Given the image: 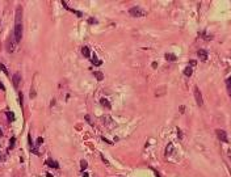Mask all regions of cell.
<instances>
[{"label": "cell", "instance_id": "cell-10", "mask_svg": "<svg viewBox=\"0 0 231 177\" xmlns=\"http://www.w3.org/2000/svg\"><path fill=\"white\" fill-rule=\"evenodd\" d=\"M172 151H173V144H172V143H170V144L167 146L166 154H167V155H170V154H172Z\"/></svg>", "mask_w": 231, "mask_h": 177}, {"label": "cell", "instance_id": "cell-6", "mask_svg": "<svg viewBox=\"0 0 231 177\" xmlns=\"http://www.w3.org/2000/svg\"><path fill=\"white\" fill-rule=\"evenodd\" d=\"M198 55H200V59L202 60V62L207 60V51H206V50L200 49V50H198Z\"/></svg>", "mask_w": 231, "mask_h": 177}, {"label": "cell", "instance_id": "cell-11", "mask_svg": "<svg viewBox=\"0 0 231 177\" xmlns=\"http://www.w3.org/2000/svg\"><path fill=\"white\" fill-rule=\"evenodd\" d=\"M192 74H193V71H192L191 67H187V68L184 70V75H185V76H192Z\"/></svg>", "mask_w": 231, "mask_h": 177}, {"label": "cell", "instance_id": "cell-17", "mask_svg": "<svg viewBox=\"0 0 231 177\" xmlns=\"http://www.w3.org/2000/svg\"><path fill=\"white\" fill-rule=\"evenodd\" d=\"M226 84H227V87L231 88V78H228L227 80H226Z\"/></svg>", "mask_w": 231, "mask_h": 177}, {"label": "cell", "instance_id": "cell-9", "mask_svg": "<svg viewBox=\"0 0 231 177\" xmlns=\"http://www.w3.org/2000/svg\"><path fill=\"white\" fill-rule=\"evenodd\" d=\"M166 59H167V60H170V62H175L177 58H176L173 54H166Z\"/></svg>", "mask_w": 231, "mask_h": 177}, {"label": "cell", "instance_id": "cell-13", "mask_svg": "<svg viewBox=\"0 0 231 177\" xmlns=\"http://www.w3.org/2000/svg\"><path fill=\"white\" fill-rule=\"evenodd\" d=\"M7 117H8L9 121H15V114L12 112H7Z\"/></svg>", "mask_w": 231, "mask_h": 177}, {"label": "cell", "instance_id": "cell-22", "mask_svg": "<svg viewBox=\"0 0 231 177\" xmlns=\"http://www.w3.org/2000/svg\"><path fill=\"white\" fill-rule=\"evenodd\" d=\"M86 119H87V122H90V123H91V119H90V115H87V117H86Z\"/></svg>", "mask_w": 231, "mask_h": 177}, {"label": "cell", "instance_id": "cell-16", "mask_svg": "<svg viewBox=\"0 0 231 177\" xmlns=\"http://www.w3.org/2000/svg\"><path fill=\"white\" fill-rule=\"evenodd\" d=\"M96 78H97V80H102V74L101 72H96Z\"/></svg>", "mask_w": 231, "mask_h": 177}, {"label": "cell", "instance_id": "cell-21", "mask_svg": "<svg viewBox=\"0 0 231 177\" xmlns=\"http://www.w3.org/2000/svg\"><path fill=\"white\" fill-rule=\"evenodd\" d=\"M191 64L192 66H196V64H197V62H196V60H191Z\"/></svg>", "mask_w": 231, "mask_h": 177}, {"label": "cell", "instance_id": "cell-14", "mask_svg": "<svg viewBox=\"0 0 231 177\" xmlns=\"http://www.w3.org/2000/svg\"><path fill=\"white\" fill-rule=\"evenodd\" d=\"M0 71H3L5 75H8V70H7L5 67H4V64H1V63H0Z\"/></svg>", "mask_w": 231, "mask_h": 177}, {"label": "cell", "instance_id": "cell-23", "mask_svg": "<svg viewBox=\"0 0 231 177\" xmlns=\"http://www.w3.org/2000/svg\"><path fill=\"white\" fill-rule=\"evenodd\" d=\"M88 22H90V24H92V22H95V20H93V19H90V20H88Z\"/></svg>", "mask_w": 231, "mask_h": 177}, {"label": "cell", "instance_id": "cell-1", "mask_svg": "<svg viewBox=\"0 0 231 177\" xmlns=\"http://www.w3.org/2000/svg\"><path fill=\"white\" fill-rule=\"evenodd\" d=\"M16 44L20 42L22 38V9L21 7H17L16 9V17H15V30H13Z\"/></svg>", "mask_w": 231, "mask_h": 177}, {"label": "cell", "instance_id": "cell-24", "mask_svg": "<svg viewBox=\"0 0 231 177\" xmlns=\"http://www.w3.org/2000/svg\"><path fill=\"white\" fill-rule=\"evenodd\" d=\"M0 88H1V89H3V91H5V88H4V85H3V84H1V83H0Z\"/></svg>", "mask_w": 231, "mask_h": 177}, {"label": "cell", "instance_id": "cell-25", "mask_svg": "<svg viewBox=\"0 0 231 177\" xmlns=\"http://www.w3.org/2000/svg\"><path fill=\"white\" fill-rule=\"evenodd\" d=\"M3 160V155H1V152H0V162Z\"/></svg>", "mask_w": 231, "mask_h": 177}, {"label": "cell", "instance_id": "cell-2", "mask_svg": "<svg viewBox=\"0 0 231 177\" xmlns=\"http://www.w3.org/2000/svg\"><path fill=\"white\" fill-rule=\"evenodd\" d=\"M129 13L133 17H143V16H146V11H143L139 7H131L129 9Z\"/></svg>", "mask_w": 231, "mask_h": 177}, {"label": "cell", "instance_id": "cell-15", "mask_svg": "<svg viewBox=\"0 0 231 177\" xmlns=\"http://www.w3.org/2000/svg\"><path fill=\"white\" fill-rule=\"evenodd\" d=\"M80 167H81V169H83V171L87 168V162H86V160H81V162H80Z\"/></svg>", "mask_w": 231, "mask_h": 177}, {"label": "cell", "instance_id": "cell-4", "mask_svg": "<svg viewBox=\"0 0 231 177\" xmlns=\"http://www.w3.org/2000/svg\"><path fill=\"white\" fill-rule=\"evenodd\" d=\"M217 137H218L219 140H222V142H228L227 139V134H226L225 130H217Z\"/></svg>", "mask_w": 231, "mask_h": 177}, {"label": "cell", "instance_id": "cell-12", "mask_svg": "<svg viewBox=\"0 0 231 177\" xmlns=\"http://www.w3.org/2000/svg\"><path fill=\"white\" fill-rule=\"evenodd\" d=\"M46 164L47 165H50V167H54V168H58V164H57L55 162H51V159H49L46 162Z\"/></svg>", "mask_w": 231, "mask_h": 177}, {"label": "cell", "instance_id": "cell-18", "mask_svg": "<svg viewBox=\"0 0 231 177\" xmlns=\"http://www.w3.org/2000/svg\"><path fill=\"white\" fill-rule=\"evenodd\" d=\"M13 144H15V138H12V140H11V144H9V150L13 147Z\"/></svg>", "mask_w": 231, "mask_h": 177}, {"label": "cell", "instance_id": "cell-27", "mask_svg": "<svg viewBox=\"0 0 231 177\" xmlns=\"http://www.w3.org/2000/svg\"><path fill=\"white\" fill-rule=\"evenodd\" d=\"M1 135H3V131H1V129H0V137H1Z\"/></svg>", "mask_w": 231, "mask_h": 177}, {"label": "cell", "instance_id": "cell-26", "mask_svg": "<svg viewBox=\"0 0 231 177\" xmlns=\"http://www.w3.org/2000/svg\"><path fill=\"white\" fill-rule=\"evenodd\" d=\"M83 177H88V173H84V174H83Z\"/></svg>", "mask_w": 231, "mask_h": 177}, {"label": "cell", "instance_id": "cell-20", "mask_svg": "<svg viewBox=\"0 0 231 177\" xmlns=\"http://www.w3.org/2000/svg\"><path fill=\"white\" fill-rule=\"evenodd\" d=\"M101 159H102V162H104L105 164H109V163H108V160H106V159H105V158H104V156H102V155H101Z\"/></svg>", "mask_w": 231, "mask_h": 177}, {"label": "cell", "instance_id": "cell-3", "mask_svg": "<svg viewBox=\"0 0 231 177\" xmlns=\"http://www.w3.org/2000/svg\"><path fill=\"white\" fill-rule=\"evenodd\" d=\"M194 97H196L197 105H198V106H202V105H203L202 95H201V92H200V89H198V87H194Z\"/></svg>", "mask_w": 231, "mask_h": 177}, {"label": "cell", "instance_id": "cell-5", "mask_svg": "<svg viewBox=\"0 0 231 177\" xmlns=\"http://www.w3.org/2000/svg\"><path fill=\"white\" fill-rule=\"evenodd\" d=\"M20 80H21V75H20V74H15L12 76V81H13V85H15V88L19 87Z\"/></svg>", "mask_w": 231, "mask_h": 177}, {"label": "cell", "instance_id": "cell-19", "mask_svg": "<svg viewBox=\"0 0 231 177\" xmlns=\"http://www.w3.org/2000/svg\"><path fill=\"white\" fill-rule=\"evenodd\" d=\"M41 143H43V139H42V138H38V140H37V144H41Z\"/></svg>", "mask_w": 231, "mask_h": 177}, {"label": "cell", "instance_id": "cell-8", "mask_svg": "<svg viewBox=\"0 0 231 177\" xmlns=\"http://www.w3.org/2000/svg\"><path fill=\"white\" fill-rule=\"evenodd\" d=\"M81 53H83V55H84V56H86V58H90V56H91V53H90V49H88V47H87V46H84V47H83V49H81Z\"/></svg>", "mask_w": 231, "mask_h": 177}, {"label": "cell", "instance_id": "cell-7", "mask_svg": "<svg viewBox=\"0 0 231 177\" xmlns=\"http://www.w3.org/2000/svg\"><path fill=\"white\" fill-rule=\"evenodd\" d=\"M100 104H101L102 106H105V108H108V109H110V108H112L110 103H109V101H108L106 99H101V100H100Z\"/></svg>", "mask_w": 231, "mask_h": 177}]
</instances>
